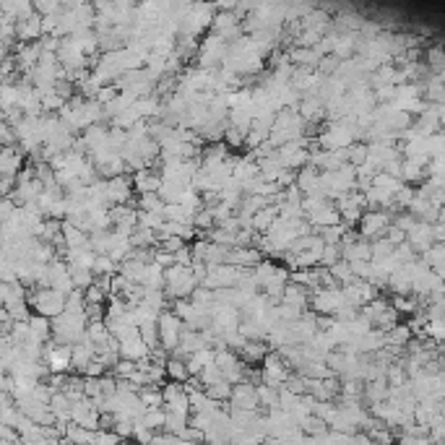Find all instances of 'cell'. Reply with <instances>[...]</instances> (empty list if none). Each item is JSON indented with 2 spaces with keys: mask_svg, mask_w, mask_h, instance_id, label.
<instances>
[{
  "mask_svg": "<svg viewBox=\"0 0 445 445\" xmlns=\"http://www.w3.org/2000/svg\"><path fill=\"white\" fill-rule=\"evenodd\" d=\"M167 276V287L164 292L169 300H183V297H193V292L198 289V276L193 273V266H183V263H175L164 271Z\"/></svg>",
  "mask_w": 445,
  "mask_h": 445,
  "instance_id": "6da1fadb",
  "label": "cell"
},
{
  "mask_svg": "<svg viewBox=\"0 0 445 445\" xmlns=\"http://www.w3.org/2000/svg\"><path fill=\"white\" fill-rule=\"evenodd\" d=\"M65 300H68V294L58 292L55 287H37L29 297V304L39 315L55 318L60 313H65Z\"/></svg>",
  "mask_w": 445,
  "mask_h": 445,
  "instance_id": "7a4b0ae2",
  "label": "cell"
},
{
  "mask_svg": "<svg viewBox=\"0 0 445 445\" xmlns=\"http://www.w3.org/2000/svg\"><path fill=\"white\" fill-rule=\"evenodd\" d=\"M185 320L177 315L172 307H167L162 315H159V339H162V346L169 354L180 346V339H183V331H185Z\"/></svg>",
  "mask_w": 445,
  "mask_h": 445,
  "instance_id": "3957f363",
  "label": "cell"
},
{
  "mask_svg": "<svg viewBox=\"0 0 445 445\" xmlns=\"http://www.w3.org/2000/svg\"><path fill=\"white\" fill-rule=\"evenodd\" d=\"M227 52H229V39L222 34H216V32H211L198 47V63L200 68H214V65H219L224 63L227 58Z\"/></svg>",
  "mask_w": 445,
  "mask_h": 445,
  "instance_id": "277c9868",
  "label": "cell"
},
{
  "mask_svg": "<svg viewBox=\"0 0 445 445\" xmlns=\"http://www.w3.org/2000/svg\"><path fill=\"white\" fill-rule=\"evenodd\" d=\"M310 304L320 315H336L341 307L346 304V297H344V289H339V287H320V289L313 292Z\"/></svg>",
  "mask_w": 445,
  "mask_h": 445,
  "instance_id": "5b68a950",
  "label": "cell"
},
{
  "mask_svg": "<svg viewBox=\"0 0 445 445\" xmlns=\"http://www.w3.org/2000/svg\"><path fill=\"white\" fill-rule=\"evenodd\" d=\"M289 377V364L281 354H269L263 360V370H260V380L263 383H271V386H284Z\"/></svg>",
  "mask_w": 445,
  "mask_h": 445,
  "instance_id": "8992f818",
  "label": "cell"
},
{
  "mask_svg": "<svg viewBox=\"0 0 445 445\" xmlns=\"http://www.w3.org/2000/svg\"><path fill=\"white\" fill-rule=\"evenodd\" d=\"M16 34H19L16 37L19 42H37V39H42L45 37V16L34 11L26 19H19L16 21Z\"/></svg>",
  "mask_w": 445,
  "mask_h": 445,
  "instance_id": "52a82bcc",
  "label": "cell"
},
{
  "mask_svg": "<svg viewBox=\"0 0 445 445\" xmlns=\"http://www.w3.org/2000/svg\"><path fill=\"white\" fill-rule=\"evenodd\" d=\"M229 406H232V409H258L260 401H258L256 383H247V380L234 383L232 396H229Z\"/></svg>",
  "mask_w": 445,
  "mask_h": 445,
  "instance_id": "ba28073f",
  "label": "cell"
},
{
  "mask_svg": "<svg viewBox=\"0 0 445 445\" xmlns=\"http://www.w3.org/2000/svg\"><path fill=\"white\" fill-rule=\"evenodd\" d=\"M133 177L125 175H115L107 177V193H110V206H117V203H130V196H133Z\"/></svg>",
  "mask_w": 445,
  "mask_h": 445,
  "instance_id": "9c48e42d",
  "label": "cell"
},
{
  "mask_svg": "<svg viewBox=\"0 0 445 445\" xmlns=\"http://www.w3.org/2000/svg\"><path fill=\"white\" fill-rule=\"evenodd\" d=\"M133 185H136V193H159V187H162V175H154L152 167H146V169H138V172H133Z\"/></svg>",
  "mask_w": 445,
  "mask_h": 445,
  "instance_id": "30bf717a",
  "label": "cell"
},
{
  "mask_svg": "<svg viewBox=\"0 0 445 445\" xmlns=\"http://www.w3.org/2000/svg\"><path fill=\"white\" fill-rule=\"evenodd\" d=\"M29 331H32L29 341H42V344L52 341V318L37 313V315L29 318Z\"/></svg>",
  "mask_w": 445,
  "mask_h": 445,
  "instance_id": "8fae6325",
  "label": "cell"
},
{
  "mask_svg": "<svg viewBox=\"0 0 445 445\" xmlns=\"http://www.w3.org/2000/svg\"><path fill=\"white\" fill-rule=\"evenodd\" d=\"M297 187L302 193H313V190L320 187V169L315 164H304V167L297 169Z\"/></svg>",
  "mask_w": 445,
  "mask_h": 445,
  "instance_id": "7c38bea8",
  "label": "cell"
},
{
  "mask_svg": "<svg viewBox=\"0 0 445 445\" xmlns=\"http://www.w3.org/2000/svg\"><path fill=\"white\" fill-rule=\"evenodd\" d=\"M339 216H341V211H339V206H333V203H326V206H320V209L313 211V214H307V219H310V224H313L315 229H320V227H331V224H339Z\"/></svg>",
  "mask_w": 445,
  "mask_h": 445,
  "instance_id": "4fadbf2b",
  "label": "cell"
},
{
  "mask_svg": "<svg viewBox=\"0 0 445 445\" xmlns=\"http://www.w3.org/2000/svg\"><path fill=\"white\" fill-rule=\"evenodd\" d=\"M258 401L266 411L281 409V388L271 386V383H260L258 386Z\"/></svg>",
  "mask_w": 445,
  "mask_h": 445,
  "instance_id": "5bb4252c",
  "label": "cell"
},
{
  "mask_svg": "<svg viewBox=\"0 0 445 445\" xmlns=\"http://www.w3.org/2000/svg\"><path fill=\"white\" fill-rule=\"evenodd\" d=\"M224 377V373H222V367L214 362V364H209V367H203L200 370V375H196V380H198V386L200 388H209V386H214L216 380H222Z\"/></svg>",
  "mask_w": 445,
  "mask_h": 445,
  "instance_id": "9a60e30c",
  "label": "cell"
},
{
  "mask_svg": "<svg viewBox=\"0 0 445 445\" xmlns=\"http://www.w3.org/2000/svg\"><path fill=\"white\" fill-rule=\"evenodd\" d=\"M232 388H234L232 380L222 377V380H216L214 386L206 388V393H209L211 398H216V401H229V396H232Z\"/></svg>",
  "mask_w": 445,
  "mask_h": 445,
  "instance_id": "2e32d148",
  "label": "cell"
},
{
  "mask_svg": "<svg viewBox=\"0 0 445 445\" xmlns=\"http://www.w3.org/2000/svg\"><path fill=\"white\" fill-rule=\"evenodd\" d=\"M164 206H167V200H164L159 193H141L138 209H143V211H164Z\"/></svg>",
  "mask_w": 445,
  "mask_h": 445,
  "instance_id": "e0dca14e",
  "label": "cell"
},
{
  "mask_svg": "<svg viewBox=\"0 0 445 445\" xmlns=\"http://www.w3.org/2000/svg\"><path fill=\"white\" fill-rule=\"evenodd\" d=\"M351 50H354V37H336V45H333V55L336 58H349L351 55Z\"/></svg>",
  "mask_w": 445,
  "mask_h": 445,
  "instance_id": "ac0fdd59",
  "label": "cell"
},
{
  "mask_svg": "<svg viewBox=\"0 0 445 445\" xmlns=\"http://www.w3.org/2000/svg\"><path fill=\"white\" fill-rule=\"evenodd\" d=\"M318 234L326 240V242H339L341 234H344V227L341 224H331V227H320L318 229Z\"/></svg>",
  "mask_w": 445,
  "mask_h": 445,
  "instance_id": "d6986e66",
  "label": "cell"
},
{
  "mask_svg": "<svg viewBox=\"0 0 445 445\" xmlns=\"http://www.w3.org/2000/svg\"><path fill=\"white\" fill-rule=\"evenodd\" d=\"M339 58H333V55H326V58L320 60V65H318V70H320V73H323V76H328V79H331V76H333V73H339Z\"/></svg>",
  "mask_w": 445,
  "mask_h": 445,
  "instance_id": "ffe728a7",
  "label": "cell"
},
{
  "mask_svg": "<svg viewBox=\"0 0 445 445\" xmlns=\"http://www.w3.org/2000/svg\"><path fill=\"white\" fill-rule=\"evenodd\" d=\"M380 224H383V216H380V214H370V216H367V219H364V224H362L364 234H373V232H377V229H380Z\"/></svg>",
  "mask_w": 445,
  "mask_h": 445,
  "instance_id": "44dd1931",
  "label": "cell"
},
{
  "mask_svg": "<svg viewBox=\"0 0 445 445\" xmlns=\"http://www.w3.org/2000/svg\"><path fill=\"white\" fill-rule=\"evenodd\" d=\"M364 146H357V149H354V146H351V149H346V159H349L351 164H362L364 159H367V156H364Z\"/></svg>",
  "mask_w": 445,
  "mask_h": 445,
  "instance_id": "7402d4cb",
  "label": "cell"
},
{
  "mask_svg": "<svg viewBox=\"0 0 445 445\" xmlns=\"http://www.w3.org/2000/svg\"><path fill=\"white\" fill-rule=\"evenodd\" d=\"M120 440V435H105V433H99V430H94V443H117Z\"/></svg>",
  "mask_w": 445,
  "mask_h": 445,
  "instance_id": "603a6c76",
  "label": "cell"
},
{
  "mask_svg": "<svg viewBox=\"0 0 445 445\" xmlns=\"http://www.w3.org/2000/svg\"><path fill=\"white\" fill-rule=\"evenodd\" d=\"M138 3H149V0H138Z\"/></svg>",
  "mask_w": 445,
  "mask_h": 445,
  "instance_id": "cb8c5ba5",
  "label": "cell"
}]
</instances>
